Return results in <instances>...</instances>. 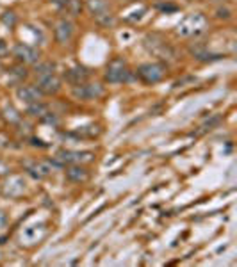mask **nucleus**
<instances>
[{"instance_id":"f257e3e1","label":"nucleus","mask_w":237,"mask_h":267,"mask_svg":"<svg viewBox=\"0 0 237 267\" xmlns=\"http://www.w3.org/2000/svg\"><path fill=\"white\" fill-rule=\"evenodd\" d=\"M207 29H209L207 18L200 13H195V14L186 16L184 20L178 23L177 32H178V36H182V38H196V36H202Z\"/></svg>"},{"instance_id":"f03ea898","label":"nucleus","mask_w":237,"mask_h":267,"mask_svg":"<svg viewBox=\"0 0 237 267\" xmlns=\"http://www.w3.org/2000/svg\"><path fill=\"white\" fill-rule=\"evenodd\" d=\"M46 235H48V228H46L45 223H36V225L25 226L21 230L20 235H18V243H20V246L32 248L38 246L39 243H43Z\"/></svg>"},{"instance_id":"7ed1b4c3","label":"nucleus","mask_w":237,"mask_h":267,"mask_svg":"<svg viewBox=\"0 0 237 267\" xmlns=\"http://www.w3.org/2000/svg\"><path fill=\"white\" fill-rule=\"evenodd\" d=\"M128 75H130V71H128L123 59H113L107 64L106 81L111 82V84H120V82L128 81Z\"/></svg>"},{"instance_id":"20e7f679","label":"nucleus","mask_w":237,"mask_h":267,"mask_svg":"<svg viewBox=\"0 0 237 267\" xmlns=\"http://www.w3.org/2000/svg\"><path fill=\"white\" fill-rule=\"evenodd\" d=\"M54 168H59L56 161H39V162H27L25 171L34 180H43L54 173Z\"/></svg>"},{"instance_id":"39448f33","label":"nucleus","mask_w":237,"mask_h":267,"mask_svg":"<svg viewBox=\"0 0 237 267\" xmlns=\"http://www.w3.org/2000/svg\"><path fill=\"white\" fill-rule=\"evenodd\" d=\"M138 75L146 82V84H155V82L163 81L166 75V66L159 63H146L141 64L138 70Z\"/></svg>"},{"instance_id":"423d86ee","label":"nucleus","mask_w":237,"mask_h":267,"mask_svg":"<svg viewBox=\"0 0 237 267\" xmlns=\"http://www.w3.org/2000/svg\"><path fill=\"white\" fill-rule=\"evenodd\" d=\"M93 158L91 151H71V150H63L56 155L54 161L59 166H70V164H82Z\"/></svg>"},{"instance_id":"0eeeda50","label":"nucleus","mask_w":237,"mask_h":267,"mask_svg":"<svg viewBox=\"0 0 237 267\" xmlns=\"http://www.w3.org/2000/svg\"><path fill=\"white\" fill-rule=\"evenodd\" d=\"M73 95H75V98H78V100H96L103 95V88L100 84H88V82H82V84L75 86Z\"/></svg>"},{"instance_id":"6e6552de","label":"nucleus","mask_w":237,"mask_h":267,"mask_svg":"<svg viewBox=\"0 0 237 267\" xmlns=\"http://www.w3.org/2000/svg\"><path fill=\"white\" fill-rule=\"evenodd\" d=\"M14 57L23 64H36L39 61V50L25 43H18L14 46Z\"/></svg>"},{"instance_id":"1a4fd4ad","label":"nucleus","mask_w":237,"mask_h":267,"mask_svg":"<svg viewBox=\"0 0 237 267\" xmlns=\"http://www.w3.org/2000/svg\"><path fill=\"white\" fill-rule=\"evenodd\" d=\"M54 34H56V39L61 43V45H66V43L71 41L73 38V23L66 18L59 20L56 23V29H54Z\"/></svg>"},{"instance_id":"9d476101","label":"nucleus","mask_w":237,"mask_h":267,"mask_svg":"<svg viewBox=\"0 0 237 267\" xmlns=\"http://www.w3.org/2000/svg\"><path fill=\"white\" fill-rule=\"evenodd\" d=\"M25 193V180L21 176L14 175L11 178H7V182L4 183V194L9 198H20Z\"/></svg>"},{"instance_id":"9b49d317","label":"nucleus","mask_w":237,"mask_h":267,"mask_svg":"<svg viewBox=\"0 0 237 267\" xmlns=\"http://www.w3.org/2000/svg\"><path fill=\"white\" fill-rule=\"evenodd\" d=\"M38 88L43 95H56L61 89V81L56 75H45V77H38Z\"/></svg>"},{"instance_id":"f8f14e48","label":"nucleus","mask_w":237,"mask_h":267,"mask_svg":"<svg viewBox=\"0 0 237 267\" xmlns=\"http://www.w3.org/2000/svg\"><path fill=\"white\" fill-rule=\"evenodd\" d=\"M18 98L27 103L41 102L43 93L39 91V88H36V86H21V88L18 89Z\"/></svg>"},{"instance_id":"ddd939ff","label":"nucleus","mask_w":237,"mask_h":267,"mask_svg":"<svg viewBox=\"0 0 237 267\" xmlns=\"http://www.w3.org/2000/svg\"><path fill=\"white\" fill-rule=\"evenodd\" d=\"M89 173L86 168H82L81 164H70L66 168V178L73 183H84L88 180Z\"/></svg>"},{"instance_id":"4468645a","label":"nucleus","mask_w":237,"mask_h":267,"mask_svg":"<svg viewBox=\"0 0 237 267\" xmlns=\"http://www.w3.org/2000/svg\"><path fill=\"white\" fill-rule=\"evenodd\" d=\"M88 77H89V71L86 70V68H82V66L71 68V70L68 71V81H70L71 84H75V86L86 82L88 81Z\"/></svg>"},{"instance_id":"2eb2a0df","label":"nucleus","mask_w":237,"mask_h":267,"mask_svg":"<svg viewBox=\"0 0 237 267\" xmlns=\"http://www.w3.org/2000/svg\"><path fill=\"white\" fill-rule=\"evenodd\" d=\"M88 9L91 11L93 16H98V14L109 11V4H107V0H88Z\"/></svg>"},{"instance_id":"dca6fc26","label":"nucleus","mask_w":237,"mask_h":267,"mask_svg":"<svg viewBox=\"0 0 237 267\" xmlns=\"http://www.w3.org/2000/svg\"><path fill=\"white\" fill-rule=\"evenodd\" d=\"M27 113L31 114V116H34V118H43L45 114H48V111H46V107L43 105L41 102H34V103L29 105Z\"/></svg>"},{"instance_id":"f3484780","label":"nucleus","mask_w":237,"mask_h":267,"mask_svg":"<svg viewBox=\"0 0 237 267\" xmlns=\"http://www.w3.org/2000/svg\"><path fill=\"white\" fill-rule=\"evenodd\" d=\"M64 7H66V11L71 14V16H78L82 11V2L81 0H66Z\"/></svg>"},{"instance_id":"a211bd4d","label":"nucleus","mask_w":237,"mask_h":267,"mask_svg":"<svg viewBox=\"0 0 237 267\" xmlns=\"http://www.w3.org/2000/svg\"><path fill=\"white\" fill-rule=\"evenodd\" d=\"M54 73V64L52 63H39L36 64V75L38 77H45V75Z\"/></svg>"},{"instance_id":"6ab92c4d","label":"nucleus","mask_w":237,"mask_h":267,"mask_svg":"<svg viewBox=\"0 0 237 267\" xmlns=\"http://www.w3.org/2000/svg\"><path fill=\"white\" fill-rule=\"evenodd\" d=\"M95 20L98 21L100 25H106V27H109V25H114V16L113 14L107 11V13H102V14H98V16H95Z\"/></svg>"},{"instance_id":"aec40b11","label":"nucleus","mask_w":237,"mask_h":267,"mask_svg":"<svg viewBox=\"0 0 237 267\" xmlns=\"http://www.w3.org/2000/svg\"><path fill=\"white\" fill-rule=\"evenodd\" d=\"M2 20H4V23H7L9 27H13V25L16 23V16H14V13H6L2 16Z\"/></svg>"},{"instance_id":"412c9836","label":"nucleus","mask_w":237,"mask_h":267,"mask_svg":"<svg viewBox=\"0 0 237 267\" xmlns=\"http://www.w3.org/2000/svg\"><path fill=\"white\" fill-rule=\"evenodd\" d=\"M9 171H11V169H9V166H7L6 162H2V161H0V176H6Z\"/></svg>"},{"instance_id":"4be33fe9","label":"nucleus","mask_w":237,"mask_h":267,"mask_svg":"<svg viewBox=\"0 0 237 267\" xmlns=\"http://www.w3.org/2000/svg\"><path fill=\"white\" fill-rule=\"evenodd\" d=\"M7 226V216L4 214L2 210H0V232H2L4 228H6Z\"/></svg>"},{"instance_id":"5701e85b","label":"nucleus","mask_w":237,"mask_h":267,"mask_svg":"<svg viewBox=\"0 0 237 267\" xmlns=\"http://www.w3.org/2000/svg\"><path fill=\"white\" fill-rule=\"evenodd\" d=\"M218 18H230V11L228 9H218Z\"/></svg>"},{"instance_id":"b1692460","label":"nucleus","mask_w":237,"mask_h":267,"mask_svg":"<svg viewBox=\"0 0 237 267\" xmlns=\"http://www.w3.org/2000/svg\"><path fill=\"white\" fill-rule=\"evenodd\" d=\"M6 52H7V46H6V43H4V41H0V57H2V56H6Z\"/></svg>"},{"instance_id":"393cba45","label":"nucleus","mask_w":237,"mask_h":267,"mask_svg":"<svg viewBox=\"0 0 237 267\" xmlns=\"http://www.w3.org/2000/svg\"><path fill=\"white\" fill-rule=\"evenodd\" d=\"M54 4H56V6H59V7H63L64 4H66V0H52Z\"/></svg>"}]
</instances>
